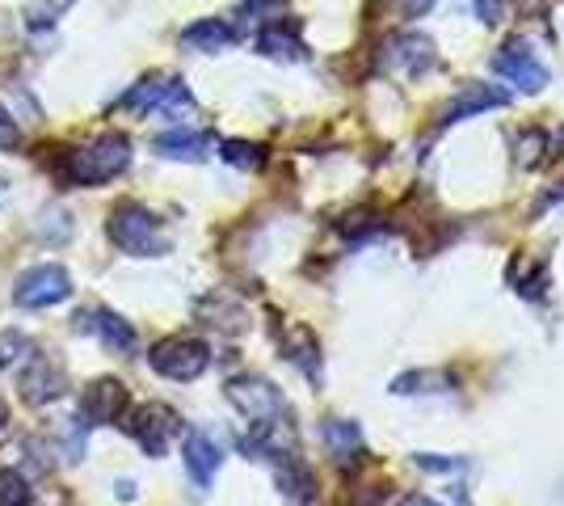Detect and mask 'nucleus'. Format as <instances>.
I'll return each mask as SVG.
<instances>
[{"label":"nucleus","instance_id":"nucleus-1","mask_svg":"<svg viewBox=\"0 0 564 506\" xmlns=\"http://www.w3.org/2000/svg\"><path fill=\"white\" fill-rule=\"evenodd\" d=\"M127 165H131V140L122 131H106L94 144L72 148L68 157H64V165H59V173L72 186H101V182L118 177Z\"/></svg>","mask_w":564,"mask_h":506},{"label":"nucleus","instance_id":"nucleus-2","mask_svg":"<svg viewBox=\"0 0 564 506\" xmlns=\"http://www.w3.org/2000/svg\"><path fill=\"white\" fill-rule=\"evenodd\" d=\"M106 233H110V241H115L122 254H131V258H161V254H169V233H165V224H161V216L148 212L135 198L115 203Z\"/></svg>","mask_w":564,"mask_h":506},{"label":"nucleus","instance_id":"nucleus-3","mask_svg":"<svg viewBox=\"0 0 564 506\" xmlns=\"http://www.w3.org/2000/svg\"><path fill=\"white\" fill-rule=\"evenodd\" d=\"M152 372L165 376V380H177V385H189L198 380L207 367H212V346L203 337H165L152 346Z\"/></svg>","mask_w":564,"mask_h":506},{"label":"nucleus","instance_id":"nucleus-4","mask_svg":"<svg viewBox=\"0 0 564 506\" xmlns=\"http://www.w3.org/2000/svg\"><path fill=\"white\" fill-rule=\"evenodd\" d=\"M118 106L131 110V115H173V110H189L194 97H189L182 76L152 73V76H143L135 89H127V97H122Z\"/></svg>","mask_w":564,"mask_h":506},{"label":"nucleus","instance_id":"nucleus-5","mask_svg":"<svg viewBox=\"0 0 564 506\" xmlns=\"http://www.w3.org/2000/svg\"><path fill=\"white\" fill-rule=\"evenodd\" d=\"M228 401L245 413L253 427H270V422H286V401L270 380L261 376H236L228 380Z\"/></svg>","mask_w":564,"mask_h":506},{"label":"nucleus","instance_id":"nucleus-6","mask_svg":"<svg viewBox=\"0 0 564 506\" xmlns=\"http://www.w3.org/2000/svg\"><path fill=\"white\" fill-rule=\"evenodd\" d=\"M72 295V274L64 266H34V270H25L22 279H18V288H13V304L18 309H51V304H64Z\"/></svg>","mask_w":564,"mask_h":506},{"label":"nucleus","instance_id":"nucleus-7","mask_svg":"<svg viewBox=\"0 0 564 506\" xmlns=\"http://www.w3.org/2000/svg\"><path fill=\"white\" fill-rule=\"evenodd\" d=\"M127 431H131V439L140 443L148 456H165L169 443L182 431V418L169 410V406H161V401H148V406H140V410L131 413Z\"/></svg>","mask_w":564,"mask_h":506},{"label":"nucleus","instance_id":"nucleus-8","mask_svg":"<svg viewBox=\"0 0 564 506\" xmlns=\"http://www.w3.org/2000/svg\"><path fill=\"white\" fill-rule=\"evenodd\" d=\"M76 325H80L85 334H94L110 355H118V359H131V355H135V346H140L135 325H131V321H122L115 309H85V313L76 316Z\"/></svg>","mask_w":564,"mask_h":506},{"label":"nucleus","instance_id":"nucleus-9","mask_svg":"<svg viewBox=\"0 0 564 506\" xmlns=\"http://www.w3.org/2000/svg\"><path fill=\"white\" fill-rule=\"evenodd\" d=\"M18 388H22L25 406H51V401H59L68 392V372L55 359H47V355H34L30 351V363H25Z\"/></svg>","mask_w":564,"mask_h":506},{"label":"nucleus","instance_id":"nucleus-10","mask_svg":"<svg viewBox=\"0 0 564 506\" xmlns=\"http://www.w3.org/2000/svg\"><path fill=\"white\" fill-rule=\"evenodd\" d=\"M494 73L506 76L510 85H518L522 94H540L547 85V68L540 64V55L531 51V43H506L494 55Z\"/></svg>","mask_w":564,"mask_h":506},{"label":"nucleus","instance_id":"nucleus-11","mask_svg":"<svg viewBox=\"0 0 564 506\" xmlns=\"http://www.w3.org/2000/svg\"><path fill=\"white\" fill-rule=\"evenodd\" d=\"M131 406V397H127V385L115 380V376H101L94 385L85 388V397H80V418L89 422V427H101V422H118L122 413Z\"/></svg>","mask_w":564,"mask_h":506},{"label":"nucleus","instance_id":"nucleus-12","mask_svg":"<svg viewBox=\"0 0 564 506\" xmlns=\"http://www.w3.org/2000/svg\"><path fill=\"white\" fill-rule=\"evenodd\" d=\"M182 460H186L189 482L198 485V489H207V485L215 482V473H219V464H224V452H219V443H215L212 434L189 431L186 448H182Z\"/></svg>","mask_w":564,"mask_h":506},{"label":"nucleus","instance_id":"nucleus-13","mask_svg":"<svg viewBox=\"0 0 564 506\" xmlns=\"http://www.w3.org/2000/svg\"><path fill=\"white\" fill-rule=\"evenodd\" d=\"M215 136L212 131H189V127H177V131H165V136H156L152 148L169 157V161H203L207 152H212Z\"/></svg>","mask_w":564,"mask_h":506},{"label":"nucleus","instance_id":"nucleus-14","mask_svg":"<svg viewBox=\"0 0 564 506\" xmlns=\"http://www.w3.org/2000/svg\"><path fill=\"white\" fill-rule=\"evenodd\" d=\"M510 101V94L489 89V85H468L459 97H451V106L443 110V122H464L471 115H485V110H501Z\"/></svg>","mask_w":564,"mask_h":506},{"label":"nucleus","instance_id":"nucleus-15","mask_svg":"<svg viewBox=\"0 0 564 506\" xmlns=\"http://www.w3.org/2000/svg\"><path fill=\"white\" fill-rule=\"evenodd\" d=\"M240 39V30L228 22H219V18H203V22H194L182 30V43L189 51H228Z\"/></svg>","mask_w":564,"mask_h":506},{"label":"nucleus","instance_id":"nucleus-16","mask_svg":"<svg viewBox=\"0 0 564 506\" xmlns=\"http://www.w3.org/2000/svg\"><path fill=\"white\" fill-rule=\"evenodd\" d=\"M434 60H438V51L425 34H404V39L392 43V64L404 68L409 76H425L434 68Z\"/></svg>","mask_w":564,"mask_h":506},{"label":"nucleus","instance_id":"nucleus-17","mask_svg":"<svg viewBox=\"0 0 564 506\" xmlns=\"http://www.w3.org/2000/svg\"><path fill=\"white\" fill-rule=\"evenodd\" d=\"M258 51L261 55H270V60H304L307 47L304 39H300V30L286 22H270L265 30L258 34Z\"/></svg>","mask_w":564,"mask_h":506},{"label":"nucleus","instance_id":"nucleus-18","mask_svg":"<svg viewBox=\"0 0 564 506\" xmlns=\"http://www.w3.org/2000/svg\"><path fill=\"white\" fill-rule=\"evenodd\" d=\"M325 443H329L333 460H341V464L358 460V452H362V434H358V427H354V422H346V418H333V422H325Z\"/></svg>","mask_w":564,"mask_h":506},{"label":"nucleus","instance_id":"nucleus-19","mask_svg":"<svg viewBox=\"0 0 564 506\" xmlns=\"http://www.w3.org/2000/svg\"><path fill=\"white\" fill-rule=\"evenodd\" d=\"M282 351H286V359L291 363H300L312 380L321 376V372H316V342H312L304 330H295L291 337H282Z\"/></svg>","mask_w":564,"mask_h":506},{"label":"nucleus","instance_id":"nucleus-20","mask_svg":"<svg viewBox=\"0 0 564 506\" xmlns=\"http://www.w3.org/2000/svg\"><path fill=\"white\" fill-rule=\"evenodd\" d=\"M219 157H224L228 165H236V169H261V165H265V148L249 144V140H228Z\"/></svg>","mask_w":564,"mask_h":506},{"label":"nucleus","instance_id":"nucleus-21","mask_svg":"<svg viewBox=\"0 0 564 506\" xmlns=\"http://www.w3.org/2000/svg\"><path fill=\"white\" fill-rule=\"evenodd\" d=\"M30 482L18 469H0V506H30Z\"/></svg>","mask_w":564,"mask_h":506},{"label":"nucleus","instance_id":"nucleus-22","mask_svg":"<svg viewBox=\"0 0 564 506\" xmlns=\"http://www.w3.org/2000/svg\"><path fill=\"white\" fill-rule=\"evenodd\" d=\"M34 351V342L22 334V330H0V372L13 367L18 359H25Z\"/></svg>","mask_w":564,"mask_h":506},{"label":"nucleus","instance_id":"nucleus-23","mask_svg":"<svg viewBox=\"0 0 564 506\" xmlns=\"http://www.w3.org/2000/svg\"><path fill=\"white\" fill-rule=\"evenodd\" d=\"M18 144H22V127H18V119L0 106V148L9 152V148H18Z\"/></svg>","mask_w":564,"mask_h":506},{"label":"nucleus","instance_id":"nucleus-24","mask_svg":"<svg viewBox=\"0 0 564 506\" xmlns=\"http://www.w3.org/2000/svg\"><path fill=\"white\" fill-rule=\"evenodd\" d=\"M279 9H282V0H245V4H240V18H245V22H265L261 13H279Z\"/></svg>","mask_w":564,"mask_h":506},{"label":"nucleus","instance_id":"nucleus-25","mask_svg":"<svg viewBox=\"0 0 564 506\" xmlns=\"http://www.w3.org/2000/svg\"><path fill=\"white\" fill-rule=\"evenodd\" d=\"M476 18L485 25H497L506 18V0H476Z\"/></svg>","mask_w":564,"mask_h":506},{"label":"nucleus","instance_id":"nucleus-26","mask_svg":"<svg viewBox=\"0 0 564 506\" xmlns=\"http://www.w3.org/2000/svg\"><path fill=\"white\" fill-rule=\"evenodd\" d=\"M68 4H76V0H39V18H43V22H55L59 13H68Z\"/></svg>","mask_w":564,"mask_h":506},{"label":"nucleus","instance_id":"nucleus-27","mask_svg":"<svg viewBox=\"0 0 564 506\" xmlns=\"http://www.w3.org/2000/svg\"><path fill=\"white\" fill-rule=\"evenodd\" d=\"M400 4H404V13H425L434 0H400Z\"/></svg>","mask_w":564,"mask_h":506},{"label":"nucleus","instance_id":"nucleus-28","mask_svg":"<svg viewBox=\"0 0 564 506\" xmlns=\"http://www.w3.org/2000/svg\"><path fill=\"white\" fill-rule=\"evenodd\" d=\"M397 506H438L434 498H422V494H409V498H400Z\"/></svg>","mask_w":564,"mask_h":506},{"label":"nucleus","instance_id":"nucleus-29","mask_svg":"<svg viewBox=\"0 0 564 506\" xmlns=\"http://www.w3.org/2000/svg\"><path fill=\"white\" fill-rule=\"evenodd\" d=\"M118 498H122V503H131V498H135V485H131V482H118Z\"/></svg>","mask_w":564,"mask_h":506},{"label":"nucleus","instance_id":"nucleus-30","mask_svg":"<svg viewBox=\"0 0 564 506\" xmlns=\"http://www.w3.org/2000/svg\"><path fill=\"white\" fill-rule=\"evenodd\" d=\"M556 203H564V186H561V191H547V194H543V207H556Z\"/></svg>","mask_w":564,"mask_h":506},{"label":"nucleus","instance_id":"nucleus-31","mask_svg":"<svg viewBox=\"0 0 564 506\" xmlns=\"http://www.w3.org/2000/svg\"><path fill=\"white\" fill-rule=\"evenodd\" d=\"M4 427H9V401L0 397V431H4Z\"/></svg>","mask_w":564,"mask_h":506},{"label":"nucleus","instance_id":"nucleus-32","mask_svg":"<svg viewBox=\"0 0 564 506\" xmlns=\"http://www.w3.org/2000/svg\"><path fill=\"white\" fill-rule=\"evenodd\" d=\"M4 194H9V182H4V177H0V203H4Z\"/></svg>","mask_w":564,"mask_h":506},{"label":"nucleus","instance_id":"nucleus-33","mask_svg":"<svg viewBox=\"0 0 564 506\" xmlns=\"http://www.w3.org/2000/svg\"><path fill=\"white\" fill-rule=\"evenodd\" d=\"M561 144H564V131H561Z\"/></svg>","mask_w":564,"mask_h":506}]
</instances>
